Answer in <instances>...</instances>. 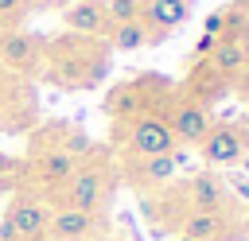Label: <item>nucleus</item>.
Segmentation results:
<instances>
[{"instance_id": "obj_1", "label": "nucleus", "mask_w": 249, "mask_h": 241, "mask_svg": "<svg viewBox=\"0 0 249 241\" xmlns=\"http://www.w3.org/2000/svg\"><path fill=\"white\" fill-rule=\"evenodd\" d=\"M109 194H113V179H109V171L101 167V163H78V171L66 179V190H62V202L66 206H78V210H89V214H97L105 202H109Z\"/></svg>"}, {"instance_id": "obj_2", "label": "nucleus", "mask_w": 249, "mask_h": 241, "mask_svg": "<svg viewBox=\"0 0 249 241\" xmlns=\"http://www.w3.org/2000/svg\"><path fill=\"white\" fill-rule=\"evenodd\" d=\"M4 222L12 225L16 241H43L47 237V222H51V206L31 198V194H16L8 214H4Z\"/></svg>"}, {"instance_id": "obj_3", "label": "nucleus", "mask_w": 249, "mask_h": 241, "mask_svg": "<svg viewBox=\"0 0 249 241\" xmlns=\"http://www.w3.org/2000/svg\"><path fill=\"white\" fill-rule=\"evenodd\" d=\"M128 148L144 159V155H167V152L179 148V144H175V136H171V128H167L163 117L144 113V117H136V120L128 124Z\"/></svg>"}, {"instance_id": "obj_4", "label": "nucleus", "mask_w": 249, "mask_h": 241, "mask_svg": "<svg viewBox=\"0 0 249 241\" xmlns=\"http://www.w3.org/2000/svg\"><path fill=\"white\" fill-rule=\"evenodd\" d=\"M167 120V128H171V136H175V144H202V136L210 132V113H206V105L198 101V97H187V101H175V109L163 117Z\"/></svg>"}, {"instance_id": "obj_5", "label": "nucleus", "mask_w": 249, "mask_h": 241, "mask_svg": "<svg viewBox=\"0 0 249 241\" xmlns=\"http://www.w3.org/2000/svg\"><path fill=\"white\" fill-rule=\"evenodd\" d=\"M198 155L210 167H233V163H241V155H249V148L233 124H210V132L198 144Z\"/></svg>"}, {"instance_id": "obj_6", "label": "nucleus", "mask_w": 249, "mask_h": 241, "mask_svg": "<svg viewBox=\"0 0 249 241\" xmlns=\"http://www.w3.org/2000/svg\"><path fill=\"white\" fill-rule=\"evenodd\" d=\"M191 0H144L140 23L148 27V43H163L179 23H187Z\"/></svg>"}, {"instance_id": "obj_7", "label": "nucleus", "mask_w": 249, "mask_h": 241, "mask_svg": "<svg viewBox=\"0 0 249 241\" xmlns=\"http://www.w3.org/2000/svg\"><path fill=\"white\" fill-rule=\"evenodd\" d=\"M179 194H183L187 210H226L230 206V190H226L222 175H214V171H198V175L183 179Z\"/></svg>"}, {"instance_id": "obj_8", "label": "nucleus", "mask_w": 249, "mask_h": 241, "mask_svg": "<svg viewBox=\"0 0 249 241\" xmlns=\"http://www.w3.org/2000/svg\"><path fill=\"white\" fill-rule=\"evenodd\" d=\"M179 233L198 241H233V218L226 210H183Z\"/></svg>"}, {"instance_id": "obj_9", "label": "nucleus", "mask_w": 249, "mask_h": 241, "mask_svg": "<svg viewBox=\"0 0 249 241\" xmlns=\"http://www.w3.org/2000/svg\"><path fill=\"white\" fill-rule=\"evenodd\" d=\"M206 66L222 78V82H237L249 70V43L245 39H218L214 51L206 54Z\"/></svg>"}, {"instance_id": "obj_10", "label": "nucleus", "mask_w": 249, "mask_h": 241, "mask_svg": "<svg viewBox=\"0 0 249 241\" xmlns=\"http://www.w3.org/2000/svg\"><path fill=\"white\" fill-rule=\"evenodd\" d=\"M93 222H97V214H89V210H78V206H54L51 210V222H47V233L54 237V241H86L89 237V229H93Z\"/></svg>"}, {"instance_id": "obj_11", "label": "nucleus", "mask_w": 249, "mask_h": 241, "mask_svg": "<svg viewBox=\"0 0 249 241\" xmlns=\"http://www.w3.org/2000/svg\"><path fill=\"white\" fill-rule=\"evenodd\" d=\"M62 19H66V27L78 31V35H109V16H105V8L93 4V0L70 4V8L62 12Z\"/></svg>"}, {"instance_id": "obj_12", "label": "nucleus", "mask_w": 249, "mask_h": 241, "mask_svg": "<svg viewBox=\"0 0 249 241\" xmlns=\"http://www.w3.org/2000/svg\"><path fill=\"white\" fill-rule=\"evenodd\" d=\"M78 171V155H70L66 148H51L39 155V179L47 187H66V179Z\"/></svg>"}, {"instance_id": "obj_13", "label": "nucleus", "mask_w": 249, "mask_h": 241, "mask_svg": "<svg viewBox=\"0 0 249 241\" xmlns=\"http://www.w3.org/2000/svg\"><path fill=\"white\" fill-rule=\"evenodd\" d=\"M140 159V155H136ZM175 159H171V152L167 155H144L136 167H132V183L136 187H163V183H171L175 179Z\"/></svg>"}, {"instance_id": "obj_14", "label": "nucleus", "mask_w": 249, "mask_h": 241, "mask_svg": "<svg viewBox=\"0 0 249 241\" xmlns=\"http://www.w3.org/2000/svg\"><path fill=\"white\" fill-rule=\"evenodd\" d=\"M0 58L8 62V66H31V58H35V39L31 35H19V31H12V35H4L0 39Z\"/></svg>"}, {"instance_id": "obj_15", "label": "nucleus", "mask_w": 249, "mask_h": 241, "mask_svg": "<svg viewBox=\"0 0 249 241\" xmlns=\"http://www.w3.org/2000/svg\"><path fill=\"white\" fill-rule=\"evenodd\" d=\"M109 43H113L117 51H140V47H148V27H144L140 19H132V23H113V27H109Z\"/></svg>"}, {"instance_id": "obj_16", "label": "nucleus", "mask_w": 249, "mask_h": 241, "mask_svg": "<svg viewBox=\"0 0 249 241\" xmlns=\"http://www.w3.org/2000/svg\"><path fill=\"white\" fill-rule=\"evenodd\" d=\"M140 8H144V0H109V4H105L109 27H113V23H132V19H140Z\"/></svg>"}, {"instance_id": "obj_17", "label": "nucleus", "mask_w": 249, "mask_h": 241, "mask_svg": "<svg viewBox=\"0 0 249 241\" xmlns=\"http://www.w3.org/2000/svg\"><path fill=\"white\" fill-rule=\"evenodd\" d=\"M27 8H31L27 0H0V23H16V19H23Z\"/></svg>"}, {"instance_id": "obj_18", "label": "nucleus", "mask_w": 249, "mask_h": 241, "mask_svg": "<svg viewBox=\"0 0 249 241\" xmlns=\"http://www.w3.org/2000/svg\"><path fill=\"white\" fill-rule=\"evenodd\" d=\"M222 183H226V190H233L237 198H245V202H249V175H237V171H233V175H230V179H222Z\"/></svg>"}, {"instance_id": "obj_19", "label": "nucleus", "mask_w": 249, "mask_h": 241, "mask_svg": "<svg viewBox=\"0 0 249 241\" xmlns=\"http://www.w3.org/2000/svg\"><path fill=\"white\" fill-rule=\"evenodd\" d=\"M16 167H19V163H16L12 155H4V152H0V187H8V183H12V175H16Z\"/></svg>"}, {"instance_id": "obj_20", "label": "nucleus", "mask_w": 249, "mask_h": 241, "mask_svg": "<svg viewBox=\"0 0 249 241\" xmlns=\"http://www.w3.org/2000/svg\"><path fill=\"white\" fill-rule=\"evenodd\" d=\"M214 43H218V39H214V35H202V39H198V43H195V54H198V58H206V54H210V51H214Z\"/></svg>"}, {"instance_id": "obj_21", "label": "nucleus", "mask_w": 249, "mask_h": 241, "mask_svg": "<svg viewBox=\"0 0 249 241\" xmlns=\"http://www.w3.org/2000/svg\"><path fill=\"white\" fill-rule=\"evenodd\" d=\"M233 86H237V97H241V105L249 109V70H245V74H241V78H237Z\"/></svg>"}, {"instance_id": "obj_22", "label": "nucleus", "mask_w": 249, "mask_h": 241, "mask_svg": "<svg viewBox=\"0 0 249 241\" xmlns=\"http://www.w3.org/2000/svg\"><path fill=\"white\" fill-rule=\"evenodd\" d=\"M27 4H35V8H62L66 0H27Z\"/></svg>"}, {"instance_id": "obj_23", "label": "nucleus", "mask_w": 249, "mask_h": 241, "mask_svg": "<svg viewBox=\"0 0 249 241\" xmlns=\"http://www.w3.org/2000/svg\"><path fill=\"white\" fill-rule=\"evenodd\" d=\"M241 175H249V155H241Z\"/></svg>"}, {"instance_id": "obj_24", "label": "nucleus", "mask_w": 249, "mask_h": 241, "mask_svg": "<svg viewBox=\"0 0 249 241\" xmlns=\"http://www.w3.org/2000/svg\"><path fill=\"white\" fill-rule=\"evenodd\" d=\"M179 241H198V237H187V233H179Z\"/></svg>"}, {"instance_id": "obj_25", "label": "nucleus", "mask_w": 249, "mask_h": 241, "mask_svg": "<svg viewBox=\"0 0 249 241\" xmlns=\"http://www.w3.org/2000/svg\"><path fill=\"white\" fill-rule=\"evenodd\" d=\"M245 237H249V214H245Z\"/></svg>"}]
</instances>
